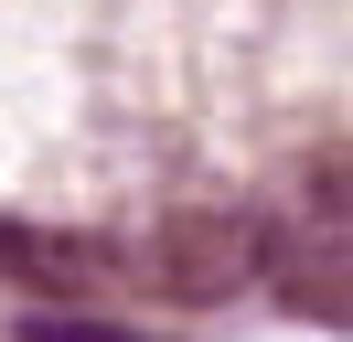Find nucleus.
<instances>
[{
  "instance_id": "f257e3e1",
  "label": "nucleus",
  "mask_w": 353,
  "mask_h": 342,
  "mask_svg": "<svg viewBox=\"0 0 353 342\" xmlns=\"http://www.w3.org/2000/svg\"><path fill=\"white\" fill-rule=\"evenodd\" d=\"M257 256H268V235L246 225V214H172L161 235H139V289L203 310V299L246 289V278H257Z\"/></svg>"
}]
</instances>
